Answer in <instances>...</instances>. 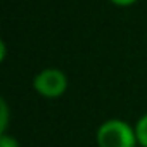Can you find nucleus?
I'll return each mask as SVG.
<instances>
[{"label":"nucleus","mask_w":147,"mask_h":147,"mask_svg":"<svg viewBox=\"0 0 147 147\" xmlns=\"http://www.w3.org/2000/svg\"><path fill=\"white\" fill-rule=\"evenodd\" d=\"M97 144L99 147H135L137 135L128 123L121 119H109L99 126Z\"/></svg>","instance_id":"f257e3e1"},{"label":"nucleus","mask_w":147,"mask_h":147,"mask_svg":"<svg viewBox=\"0 0 147 147\" xmlns=\"http://www.w3.org/2000/svg\"><path fill=\"white\" fill-rule=\"evenodd\" d=\"M33 87H35V90L40 95H43L47 99H55V97H61L66 92L67 78H66V75L61 69L47 67V69L40 71L35 76Z\"/></svg>","instance_id":"f03ea898"},{"label":"nucleus","mask_w":147,"mask_h":147,"mask_svg":"<svg viewBox=\"0 0 147 147\" xmlns=\"http://www.w3.org/2000/svg\"><path fill=\"white\" fill-rule=\"evenodd\" d=\"M135 135H137V142L144 147H147V114H144L137 125H135Z\"/></svg>","instance_id":"7ed1b4c3"},{"label":"nucleus","mask_w":147,"mask_h":147,"mask_svg":"<svg viewBox=\"0 0 147 147\" xmlns=\"http://www.w3.org/2000/svg\"><path fill=\"white\" fill-rule=\"evenodd\" d=\"M7 119H9V107H7V102L2 99L0 100V133H5V128H7Z\"/></svg>","instance_id":"20e7f679"},{"label":"nucleus","mask_w":147,"mask_h":147,"mask_svg":"<svg viewBox=\"0 0 147 147\" xmlns=\"http://www.w3.org/2000/svg\"><path fill=\"white\" fill-rule=\"evenodd\" d=\"M0 147H19L18 140L14 137H9V135H0Z\"/></svg>","instance_id":"39448f33"},{"label":"nucleus","mask_w":147,"mask_h":147,"mask_svg":"<svg viewBox=\"0 0 147 147\" xmlns=\"http://www.w3.org/2000/svg\"><path fill=\"white\" fill-rule=\"evenodd\" d=\"M113 4H116V5H123V7H126V5H131V4H135L137 0H111Z\"/></svg>","instance_id":"423d86ee"}]
</instances>
